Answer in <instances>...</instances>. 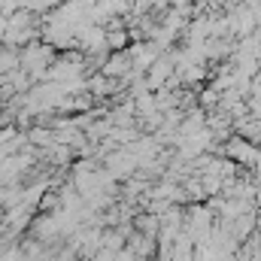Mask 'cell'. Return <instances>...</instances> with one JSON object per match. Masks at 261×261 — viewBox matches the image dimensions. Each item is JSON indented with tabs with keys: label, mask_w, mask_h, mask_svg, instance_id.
Returning a JSON list of instances; mask_svg holds the SVG:
<instances>
[{
	"label": "cell",
	"mask_w": 261,
	"mask_h": 261,
	"mask_svg": "<svg viewBox=\"0 0 261 261\" xmlns=\"http://www.w3.org/2000/svg\"><path fill=\"white\" fill-rule=\"evenodd\" d=\"M58 6H61L58 0H24V9H28L31 15H43V18H46L49 12H55Z\"/></svg>",
	"instance_id": "obj_1"
}]
</instances>
